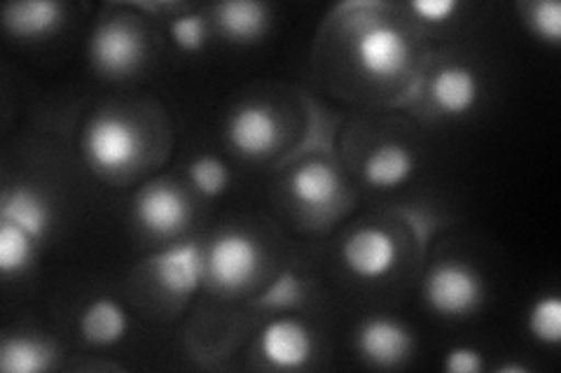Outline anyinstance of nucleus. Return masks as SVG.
Here are the masks:
<instances>
[{
  "label": "nucleus",
  "mask_w": 561,
  "mask_h": 373,
  "mask_svg": "<svg viewBox=\"0 0 561 373\" xmlns=\"http://www.w3.org/2000/svg\"><path fill=\"white\" fill-rule=\"evenodd\" d=\"M426 299L431 308L440 315H468L482 301V280L466 264H437L426 278Z\"/></svg>",
  "instance_id": "1"
},
{
  "label": "nucleus",
  "mask_w": 561,
  "mask_h": 373,
  "mask_svg": "<svg viewBox=\"0 0 561 373\" xmlns=\"http://www.w3.org/2000/svg\"><path fill=\"white\" fill-rule=\"evenodd\" d=\"M84 152L103 171H119L140 154V136L125 117L99 115L84 133Z\"/></svg>",
  "instance_id": "2"
},
{
  "label": "nucleus",
  "mask_w": 561,
  "mask_h": 373,
  "mask_svg": "<svg viewBox=\"0 0 561 373\" xmlns=\"http://www.w3.org/2000/svg\"><path fill=\"white\" fill-rule=\"evenodd\" d=\"M260 253L253 238L237 234L220 236L206 255V273L225 290H239L249 285L257 273Z\"/></svg>",
  "instance_id": "3"
},
{
  "label": "nucleus",
  "mask_w": 561,
  "mask_h": 373,
  "mask_svg": "<svg viewBox=\"0 0 561 373\" xmlns=\"http://www.w3.org/2000/svg\"><path fill=\"white\" fill-rule=\"evenodd\" d=\"M342 259L354 276L363 280H377L391 273L398 259V245L386 229L363 226L344 241Z\"/></svg>",
  "instance_id": "4"
},
{
  "label": "nucleus",
  "mask_w": 561,
  "mask_h": 373,
  "mask_svg": "<svg viewBox=\"0 0 561 373\" xmlns=\"http://www.w3.org/2000/svg\"><path fill=\"white\" fill-rule=\"evenodd\" d=\"M358 63L370 78L393 80L410 61L405 35L389 26H373L358 38Z\"/></svg>",
  "instance_id": "5"
},
{
  "label": "nucleus",
  "mask_w": 561,
  "mask_h": 373,
  "mask_svg": "<svg viewBox=\"0 0 561 373\" xmlns=\"http://www.w3.org/2000/svg\"><path fill=\"white\" fill-rule=\"evenodd\" d=\"M144 59L140 33L125 22H108L92 35V61L108 75H125Z\"/></svg>",
  "instance_id": "6"
},
{
  "label": "nucleus",
  "mask_w": 561,
  "mask_h": 373,
  "mask_svg": "<svg viewBox=\"0 0 561 373\" xmlns=\"http://www.w3.org/2000/svg\"><path fill=\"white\" fill-rule=\"evenodd\" d=\"M260 352L276 369H302L313 352V339L302 323L280 317L262 329Z\"/></svg>",
  "instance_id": "7"
},
{
  "label": "nucleus",
  "mask_w": 561,
  "mask_h": 373,
  "mask_svg": "<svg viewBox=\"0 0 561 373\" xmlns=\"http://www.w3.org/2000/svg\"><path fill=\"white\" fill-rule=\"evenodd\" d=\"M136 218L152 234L171 236L190 220V206L171 185H148L136 199Z\"/></svg>",
  "instance_id": "8"
},
{
  "label": "nucleus",
  "mask_w": 561,
  "mask_h": 373,
  "mask_svg": "<svg viewBox=\"0 0 561 373\" xmlns=\"http://www.w3.org/2000/svg\"><path fill=\"white\" fill-rule=\"evenodd\" d=\"M152 271L169 294L190 296L202 285L206 261L195 243L175 245L152 259Z\"/></svg>",
  "instance_id": "9"
},
{
  "label": "nucleus",
  "mask_w": 561,
  "mask_h": 373,
  "mask_svg": "<svg viewBox=\"0 0 561 373\" xmlns=\"http://www.w3.org/2000/svg\"><path fill=\"white\" fill-rule=\"evenodd\" d=\"M234 150L245 156H265L278 143V121L265 105H243L227 127Z\"/></svg>",
  "instance_id": "10"
},
{
  "label": "nucleus",
  "mask_w": 561,
  "mask_h": 373,
  "mask_svg": "<svg viewBox=\"0 0 561 373\" xmlns=\"http://www.w3.org/2000/svg\"><path fill=\"white\" fill-rule=\"evenodd\" d=\"M358 348L367 362L377 366H393L410 354L412 336L396 319L373 317L358 331Z\"/></svg>",
  "instance_id": "11"
},
{
  "label": "nucleus",
  "mask_w": 561,
  "mask_h": 373,
  "mask_svg": "<svg viewBox=\"0 0 561 373\" xmlns=\"http://www.w3.org/2000/svg\"><path fill=\"white\" fill-rule=\"evenodd\" d=\"M431 96L437 110L445 115H463L480 96V82L466 66H449L435 75L431 84Z\"/></svg>",
  "instance_id": "12"
},
{
  "label": "nucleus",
  "mask_w": 561,
  "mask_h": 373,
  "mask_svg": "<svg viewBox=\"0 0 561 373\" xmlns=\"http://www.w3.org/2000/svg\"><path fill=\"white\" fill-rule=\"evenodd\" d=\"M82 336L94 346H113L125 339L129 319L125 308L113 299H96L87 306L80 323Z\"/></svg>",
  "instance_id": "13"
},
{
  "label": "nucleus",
  "mask_w": 561,
  "mask_h": 373,
  "mask_svg": "<svg viewBox=\"0 0 561 373\" xmlns=\"http://www.w3.org/2000/svg\"><path fill=\"white\" fill-rule=\"evenodd\" d=\"M64 8L51 0H28V3H12L3 12L5 26L22 38H38L61 24Z\"/></svg>",
  "instance_id": "14"
},
{
  "label": "nucleus",
  "mask_w": 561,
  "mask_h": 373,
  "mask_svg": "<svg viewBox=\"0 0 561 373\" xmlns=\"http://www.w3.org/2000/svg\"><path fill=\"white\" fill-rule=\"evenodd\" d=\"M0 220L20 226L31 238H41L49 226V208L38 194L20 187L12 189L0 203Z\"/></svg>",
  "instance_id": "15"
},
{
  "label": "nucleus",
  "mask_w": 561,
  "mask_h": 373,
  "mask_svg": "<svg viewBox=\"0 0 561 373\" xmlns=\"http://www.w3.org/2000/svg\"><path fill=\"white\" fill-rule=\"evenodd\" d=\"M290 189L297 201L311 208H323L340 194V177L323 162H309L290 177Z\"/></svg>",
  "instance_id": "16"
},
{
  "label": "nucleus",
  "mask_w": 561,
  "mask_h": 373,
  "mask_svg": "<svg viewBox=\"0 0 561 373\" xmlns=\"http://www.w3.org/2000/svg\"><path fill=\"white\" fill-rule=\"evenodd\" d=\"M414 171V159L408 148L389 143L377 148L363 166L365 180L379 189H393L408 180Z\"/></svg>",
  "instance_id": "17"
},
{
  "label": "nucleus",
  "mask_w": 561,
  "mask_h": 373,
  "mask_svg": "<svg viewBox=\"0 0 561 373\" xmlns=\"http://www.w3.org/2000/svg\"><path fill=\"white\" fill-rule=\"evenodd\" d=\"M218 22L232 40L251 43L265 33L270 14L267 8L255 0H230L218 5Z\"/></svg>",
  "instance_id": "18"
},
{
  "label": "nucleus",
  "mask_w": 561,
  "mask_h": 373,
  "mask_svg": "<svg viewBox=\"0 0 561 373\" xmlns=\"http://www.w3.org/2000/svg\"><path fill=\"white\" fill-rule=\"evenodd\" d=\"M51 364V350L33 339L14 336L0 348V371L5 373H41Z\"/></svg>",
  "instance_id": "19"
},
{
  "label": "nucleus",
  "mask_w": 561,
  "mask_h": 373,
  "mask_svg": "<svg viewBox=\"0 0 561 373\" xmlns=\"http://www.w3.org/2000/svg\"><path fill=\"white\" fill-rule=\"evenodd\" d=\"M33 241L26 231L0 220V271L20 273L33 259Z\"/></svg>",
  "instance_id": "20"
},
{
  "label": "nucleus",
  "mask_w": 561,
  "mask_h": 373,
  "mask_svg": "<svg viewBox=\"0 0 561 373\" xmlns=\"http://www.w3.org/2000/svg\"><path fill=\"white\" fill-rule=\"evenodd\" d=\"M529 331L534 339L557 346L561 341V299L557 294L540 296L529 311Z\"/></svg>",
  "instance_id": "21"
},
{
  "label": "nucleus",
  "mask_w": 561,
  "mask_h": 373,
  "mask_svg": "<svg viewBox=\"0 0 561 373\" xmlns=\"http://www.w3.org/2000/svg\"><path fill=\"white\" fill-rule=\"evenodd\" d=\"M190 177L192 185H195L204 197H220V194L230 185V171L220 162L218 156H197L195 162L190 164Z\"/></svg>",
  "instance_id": "22"
},
{
  "label": "nucleus",
  "mask_w": 561,
  "mask_h": 373,
  "mask_svg": "<svg viewBox=\"0 0 561 373\" xmlns=\"http://www.w3.org/2000/svg\"><path fill=\"white\" fill-rule=\"evenodd\" d=\"M531 24L542 40L557 45L561 40V5L557 0H542L531 8Z\"/></svg>",
  "instance_id": "23"
},
{
  "label": "nucleus",
  "mask_w": 561,
  "mask_h": 373,
  "mask_svg": "<svg viewBox=\"0 0 561 373\" xmlns=\"http://www.w3.org/2000/svg\"><path fill=\"white\" fill-rule=\"evenodd\" d=\"M171 38L175 43V47H181L183 51H197L204 45V22L202 16L197 14H185L179 16L171 24Z\"/></svg>",
  "instance_id": "24"
},
{
  "label": "nucleus",
  "mask_w": 561,
  "mask_h": 373,
  "mask_svg": "<svg viewBox=\"0 0 561 373\" xmlns=\"http://www.w3.org/2000/svg\"><path fill=\"white\" fill-rule=\"evenodd\" d=\"M445 369L449 373H480L482 371V354L476 348L456 346L447 352Z\"/></svg>",
  "instance_id": "25"
},
{
  "label": "nucleus",
  "mask_w": 561,
  "mask_h": 373,
  "mask_svg": "<svg viewBox=\"0 0 561 373\" xmlns=\"http://www.w3.org/2000/svg\"><path fill=\"white\" fill-rule=\"evenodd\" d=\"M412 10H414L424 22L443 24V22L451 20L454 12L459 10V3H456V0H414Z\"/></svg>",
  "instance_id": "26"
},
{
  "label": "nucleus",
  "mask_w": 561,
  "mask_h": 373,
  "mask_svg": "<svg viewBox=\"0 0 561 373\" xmlns=\"http://www.w3.org/2000/svg\"><path fill=\"white\" fill-rule=\"evenodd\" d=\"M499 371H501V373H511V371H515V373H526V366H519V364H505V366H501Z\"/></svg>",
  "instance_id": "27"
}]
</instances>
